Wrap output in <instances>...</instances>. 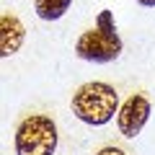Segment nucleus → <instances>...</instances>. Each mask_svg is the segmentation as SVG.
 Wrapping results in <instances>:
<instances>
[{"label":"nucleus","mask_w":155,"mask_h":155,"mask_svg":"<svg viewBox=\"0 0 155 155\" xmlns=\"http://www.w3.org/2000/svg\"><path fill=\"white\" fill-rule=\"evenodd\" d=\"M70 111L83 124L104 127V124H109L114 119V114H119V93H116L114 85L104 83V80L83 83L72 93Z\"/></svg>","instance_id":"1"},{"label":"nucleus","mask_w":155,"mask_h":155,"mask_svg":"<svg viewBox=\"0 0 155 155\" xmlns=\"http://www.w3.org/2000/svg\"><path fill=\"white\" fill-rule=\"evenodd\" d=\"M124 44L122 36L116 34V23H114V13L109 8L98 13L96 26L80 34V39L75 41V54L85 62H96V65H106L114 62L122 54Z\"/></svg>","instance_id":"2"},{"label":"nucleus","mask_w":155,"mask_h":155,"mask_svg":"<svg viewBox=\"0 0 155 155\" xmlns=\"http://www.w3.org/2000/svg\"><path fill=\"white\" fill-rule=\"evenodd\" d=\"M57 124L47 114H31L16 127V155H54Z\"/></svg>","instance_id":"3"},{"label":"nucleus","mask_w":155,"mask_h":155,"mask_svg":"<svg viewBox=\"0 0 155 155\" xmlns=\"http://www.w3.org/2000/svg\"><path fill=\"white\" fill-rule=\"evenodd\" d=\"M150 111H153V109H150L147 96L132 93L122 106H119V114H116V127H119V134L134 140L140 132H142V127L147 124Z\"/></svg>","instance_id":"4"},{"label":"nucleus","mask_w":155,"mask_h":155,"mask_svg":"<svg viewBox=\"0 0 155 155\" xmlns=\"http://www.w3.org/2000/svg\"><path fill=\"white\" fill-rule=\"evenodd\" d=\"M23 39H26V28H23L21 18L13 16L11 11H5L0 16V54L3 57H13L21 49Z\"/></svg>","instance_id":"5"},{"label":"nucleus","mask_w":155,"mask_h":155,"mask_svg":"<svg viewBox=\"0 0 155 155\" xmlns=\"http://www.w3.org/2000/svg\"><path fill=\"white\" fill-rule=\"evenodd\" d=\"M72 0H34V11L41 21H60L70 11Z\"/></svg>","instance_id":"6"},{"label":"nucleus","mask_w":155,"mask_h":155,"mask_svg":"<svg viewBox=\"0 0 155 155\" xmlns=\"http://www.w3.org/2000/svg\"><path fill=\"white\" fill-rule=\"evenodd\" d=\"M96 155H127V153H124L122 147H116V145H106V147H101Z\"/></svg>","instance_id":"7"},{"label":"nucleus","mask_w":155,"mask_h":155,"mask_svg":"<svg viewBox=\"0 0 155 155\" xmlns=\"http://www.w3.org/2000/svg\"><path fill=\"white\" fill-rule=\"evenodd\" d=\"M142 8H155V0H137Z\"/></svg>","instance_id":"8"}]
</instances>
